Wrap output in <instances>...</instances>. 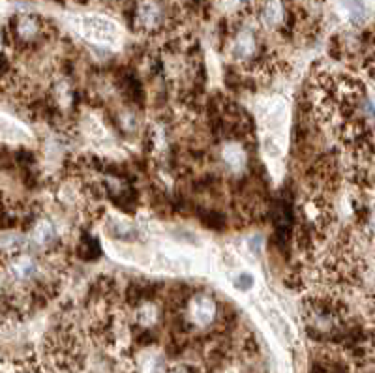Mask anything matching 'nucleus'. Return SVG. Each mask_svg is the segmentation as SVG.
<instances>
[{
	"label": "nucleus",
	"instance_id": "39448f33",
	"mask_svg": "<svg viewBox=\"0 0 375 373\" xmlns=\"http://www.w3.org/2000/svg\"><path fill=\"white\" fill-rule=\"evenodd\" d=\"M137 23L143 28L156 27L160 23V8L156 6L152 0L141 2L139 10H137Z\"/></svg>",
	"mask_w": 375,
	"mask_h": 373
},
{
	"label": "nucleus",
	"instance_id": "f257e3e1",
	"mask_svg": "<svg viewBox=\"0 0 375 373\" xmlns=\"http://www.w3.org/2000/svg\"><path fill=\"white\" fill-rule=\"evenodd\" d=\"M74 28L85 38V40L92 41L96 46H105V47H116L122 40V30L121 27L109 17L98 14H85V15H75Z\"/></svg>",
	"mask_w": 375,
	"mask_h": 373
},
{
	"label": "nucleus",
	"instance_id": "f03ea898",
	"mask_svg": "<svg viewBox=\"0 0 375 373\" xmlns=\"http://www.w3.org/2000/svg\"><path fill=\"white\" fill-rule=\"evenodd\" d=\"M216 315H218V304L210 294H195L194 299L190 300L188 317L195 327L207 328L208 325L214 323Z\"/></svg>",
	"mask_w": 375,
	"mask_h": 373
},
{
	"label": "nucleus",
	"instance_id": "7ed1b4c3",
	"mask_svg": "<svg viewBox=\"0 0 375 373\" xmlns=\"http://www.w3.org/2000/svg\"><path fill=\"white\" fill-rule=\"evenodd\" d=\"M38 272H40V267L30 255H15L10 263H6V276L10 274L12 280L19 281V283H27V281L34 280Z\"/></svg>",
	"mask_w": 375,
	"mask_h": 373
},
{
	"label": "nucleus",
	"instance_id": "423d86ee",
	"mask_svg": "<svg viewBox=\"0 0 375 373\" xmlns=\"http://www.w3.org/2000/svg\"><path fill=\"white\" fill-rule=\"evenodd\" d=\"M255 51V40L250 32H241L236 36L231 53H233L234 60H246L250 59Z\"/></svg>",
	"mask_w": 375,
	"mask_h": 373
},
{
	"label": "nucleus",
	"instance_id": "f8f14e48",
	"mask_svg": "<svg viewBox=\"0 0 375 373\" xmlns=\"http://www.w3.org/2000/svg\"><path fill=\"white\" fill-rule=\"evenodd\" d=\"M36 32H38V25L34 23V19H30V17H23V19L19 21V34L25 38V40L32 38Z\"/></svg>",
	"mask_w": 375,
	"mask_h": 373
},
{
	"label": "nucleus",
	"instance_id": "9b49d317",
	"mask_svg": "<svg viewBox=\"0 0 375 373\" xmlns=\"http://www.w3.org/2000/svg\"><path fill=\"white\" fill-rule=\"evenodd\" d=\"M233 283L236 289H241V291H248V289L254 287L255 280H254V276H252L250 272H239L233 278Z\"/></svg>",
	"mask_w": 375,
	"mask_h": 373
},
{
	"label": "nucleus",
	"instance_id": "9d476101",
	"mask_svg": "<svg viewBox=\"0 0 375 373\" xmlns=\"http://www.w3.org/2000/svg\"><path fill=\"white\" fill-rule=\"evenodd\" d=\"M135 319L139 321L143 327H150V325H154L156 319H158V310H156L152 304H145V306H141L137 310V317Z\"/></svg>",
	"mask_w": 375,
	"mask_h": 373
},
{
	"label": "nucleus",
	"instance_id": "6e6552de",
	"mask_svg": "<svg viewBox=\"0 0 375 373\" xmlns=\"http://www.w3.org/2000/svg\"><path fill=\"white\" fill-rule=\"evenodd\" d=\"M283 19V6L280 0H268L263 10V23L267 27H276Z\"/></svg>",
	"mask_w": 375,
	"mask_h": 373
},
{
	"label": "nucleus",
	"instance_id": "0eeeda50",
	"mask_svg": "<svg viewBox=\"0 0 375 373\" xmlns=\"http://www.w3.org/2000/svg\"><path fill=\"white\" fill-rule=\"evenodd\" d=\"M54 239H57V231H54V225L51 223V221L41 220L34 225L32 240L36 242V244L47 246V244H51Z\"/></svg>",
	"mask_w": 375,
	"mask_h": 373
},
{
	"label": "nucleus",
	"instance_id": "ddd939ff",
	"mask_svg": "<svg viewBox=\"0 0 375 373\" xmlns=\"http://www.w3.org/2000/svg\"><path fill=\"white\" fill-rule=\"evenodd\" d=\"M229 373H233V372H229Z\"/></svg>",
	"mask_w": 375,
	"mask_h": 373
},
{
	"label": "nucleus",
	"instance_id": "20e7f679",
	"mask_svg": "<svg viewBox=\"0 0 375 373\" xmlns=\"http://www.w3.org/2000/svg\"><path fill=\"white\" fill-rule=\"evenodd\" d=\"M221 160L223 163L233 169V171H242L246 163H248V154L244 150L241 143H234V141H229L221 147Z\"/></svg>",
	"mask_w": 375,
	"mask_h": 373
},
{
	"label": "nucleus",
	"instance_id": "1a4fd4ad",
	"mask_svg": "<svg viewBox=\"0 0 375 373\" xmlns=\"http://www.w3.org/2000/svg\"><path fill=\"white\" fill-rule=\"evenodd\" d=\"M343 14L347 15L349 21L361 23L366 15V2L364 0H340Z\"/></svg>",
	"mask_w": 375,
	"mask_h": 373
}]
</instances>
